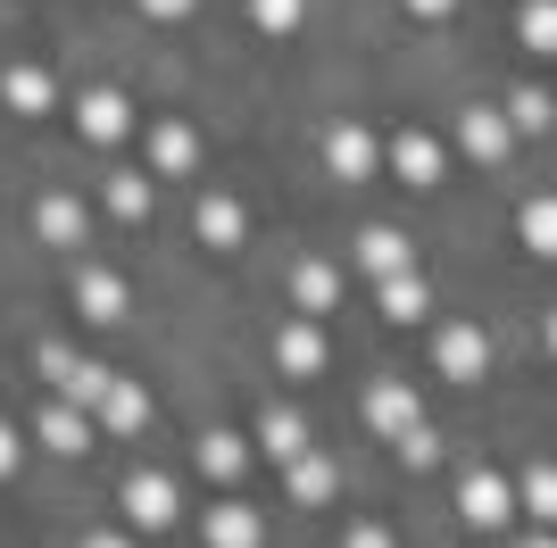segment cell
Masks as SVG:
<instances>
[{"label":"cell","mask_w":557,"mask_h":548,"mask_svg":"<svg viewBox=\"0 0 557 548\" xmlns=\"http://www.w3.org/2000/svg\"><path fill=\"white\" fill-rule=\"evenodd\" d=\"M433 365H442L449 383H483L491 374V333L483 324H442V333H433Z\"/></svg>","instance_id":"cell-1"},{"label":"cell","mask_w":557,"mask_h":548,"mask_svg":"<svg viewBox=\"0 0 557 548\" xmlns=\"http://www.w3.org/2000/svg\"><path fill=\"white\" fill-rule=\"evenodd\" d=\"M383 166H392L399 183L433 191V183H442V166H449V150H442L433 134H392V141H383Z\"/></svg>","instance_id":"cell-2"},{"label":"cell","mask_w":557,"mask_h":548,"mask_svg":"<svg viewBox=\"0 0 557 548\" xmlns=\"http://www.w3.org/2000/svg\"><path fill=\"white\" fill-rule=\"evenodd\" d=\"M275 365L292 374V383H317L333 365V349H325V333H317V316H300V324H283L275 333Z\"/></svg>","instance_id":"cell-3"},{"label":"cell","mask_w":557,"mask_h":548,"mask_svg":"<svg viewBox=\"0 0 557 548\" xmlns=\"http://www.w3.org/2000/svg\"><path fill=\"white\" fill-rule=\"evenodd\" d=\"M508 141H516L508 109H466V116H458V150H466L474 166H499V159H508Z\"/></svg>","instance_id":"cell-4"},{"label":"cell","mask_w":557,"mask_h":548,"mask_svg":"<svg viewBox=\"0 0 557 548\" xmlns=\"http://www.w3.org/2000/svg\"><path fill=\"white\" fill-rule=\"evenodd\" d=\"M325 166L342 183H367L374 166H383V141H374L367 125H333V134H325Z\"/></svg>","instance_id":"cell-5"},{"label":"cell","mask_w":557,"mask_h":548,"mask_svg":"<svg viewBox=\"0 0 557 548\" xmlns=\"http://www.w3.org/2000/svg\"><path fill=\"white\" fill-rule=\"evenodd\" d=\"M75 125H84L92 141H125V134H134V100H125L116 84H100V91L75 100Z\"/></svg>","instance_id":"cell-6"},{"label":"cell","mask_w":557,"mask_h":548,"mask_svg":"<svg viewBox=\"0 0 557 548\" xmlns=\"http://www.w3.org/2000/svg\"><path fill=\"white\" fill-rule=\"evenodd\" d=\"M125 515H134L141 532H166L175 515H184V499H175V482H166V474H134V482H125Z\"/></svg>","instance_id":"cell-7"},{"label":"cell","mask_w":557,"mask_h":548,"mask_svg":"<svg viewBox=\"0 0 557 548\" xmlns=\"http://www.w3.org/2000/svg\"><path fill=\"white\" fill-rule=\"evenodd\" d=\"M458 515H466V524H483V532H499L516 515V490L499 474H466L458 482Z\"/></svg>","instance_id":"cell-8"},{"label":"cell","mask_w":557,"mask_h":548,"mask_svg":"<svg viewBox=\"0 0 557 548\" xmlns=\"http://www.w3.org/2000/svg\"><path fill=\"white\" fill-rule=\"evenodd\" d=\"M42 374H50V383H59V390H67V399H84V408H92L100 390H109V365L75 358V349H59V341L42 349Z\"/></svg>","instance_id":"cell-9"},{"label":"cell","mask_w":557,"mask_h":548,"mask_svg":"<svg viewBox=\"0 0 557 548\" xmlns=\"http://www.w3.org/2000/svg\"><path fill=\"white\" fill-rule=\"evenodd\" d=\"M92 424H100V433H141V424H150V399H141V383H116V374H109V390L92 399Z\"/></svg>","instance_id":"cell-10"},{"label":"cell","mask_w":557,"mask_h":548,"mask_svg":"<svg viewBox=\"0 0 557 548\" xmlns=\"http://www.w3.org/2000/svg\"><path fill=\"white\" fill-rule=\"evenodd\" d=\"M209 548H267V515L242 507V499L209 507Z\"/></svg>","instance_id":"cell-11"},{"label":"cell","mask_w":557,"mask_h":548,"mask_svg":"<svg viewBox=\"0 0 557 548\" xmlns=\"http://www.w3.org/2000/svg\"><path fill=\"white\" fill-rule=\"evenodd\" d=\"M34 233H42L50 250H75V241H84V200H67V191H42V200H34Z\"/></svg>","instance_id":"cell-12"},{"label":"cell","mask_w":557,"mask_h":548,"mask_svg":"<svg viewBox=\"0 0 557 548\" xmlns=\"http://www.w3.org/2000/svg\"><path fill=\"white\" fill-rule=\"evenodd\" d=\"M191 225H200V241H209V250H242V241H250V216H242V200H225V191H209Z\"/></svg>","instance_id":"cell-13"},{"label":"cell","mask_w":557,"mask_h":548,"mask_svg":"<svg viewBox=\"0 0 557 548\" xmlns=\"http://www.w3.org/2000/svg\"><path fill=\"white\" fill-rule=\"evenodd\" d=\"M333 299H342V274H333L325 258H300V266H292V308H300V316H333Z\"/></svg>","instance_id":"cell-14"},{"label":"cell","mask_w":557,"mask_h":548,"mask_svg":"<svg viewBox=\"0 0 557 548\" xmlns=\"http://www.w3.org/2000/svg\"><path fill=\"white\" fill-rule=\"evenodd\" d=\"M367 424H374L383 440H399L408 424H424V415H417V390H408V383H374V390H367Z\"/></svg>","instance_id":"cell-15"},{"label":"cell","mask_w":557,"mask_h":548,"mask_svg":"<svg viewBox=\"0 0 557 548\" xmlns=\"http://www.w3.org/2000/svg\"><path fill=\"white\" fill-rule=\"evenodd\" d=\"M0 100H9L17 116H50V109H59V84H50L42 67H9V75H0Z\"/></svg>","instance_id":"cell-16"},{"label":"cell","mask_w":557,"mask_h":548,"mask_svg":"<svg viewBox=\"0 0 557 548\" xmlns=\"http://www.w3.org/2000/svg\"><path fill=\"white\" fill-rule=\"evenodd\" d=\"M358 266L383 283V274H408V266H417V250H408L392 225H367V233H358Z\"/></svg>","instance_id":"cell-17"},{"label":"cell","mask_w":557,"mask_h":548,"mask_svg":"<svg viewBox=\"0 0 557 548\" xmlns=\"http://www.w3.org/2000/svg\"><path fill=\"white\" fill-rule=\"evenodd\" d=\"M92 433H100V424H92L84 408H42V449L84 457V449H92Z\"/></svg>","instance_id":"cell-18"},{"label":"cell","mask_w":557,"mask_h":548,"mask_svg":"<svg viewBox=\"0 0 557 548\" xmlns=\"http://www.w3.org/2000/svg\"><path fill=\"white\" fill-rule=\"evenodd\" d=\"M516 233H524V250L557 258V191H533V200L516 208Z\"/></svg>","instance_id":"cell-19"},{"label":"cell","mask_w":557,"mask_h":548,"mask_svg":"<svg viewBox=\"0 0 557 548\" xmlns=\"http://www.w3.org/2000/svg\"><path fill=\"white\" fill-rule=\"evenodd\" d=\"M75 308H84V316H92V324H116V316H125V283H116V274H84V283H75Z\"/></svg>","instance_id":"cell-20"},{"label":"cell","mask_w":557,"mask_h":548,"mask_svg":"<svg viewBox=\"0 0 557 548\" xmlns=\"http://www.w3.org/2000/svg\"><path fill=\"white\" fill-rule=\"evenodd\" d=\"M150 166H159V175H191V166H200L191 125H159V134H150Z\"/></svg>","instance_id":"cell-21"},{"label":"cell","mask_w":557,"mask_h":548,"mask_svg":"<svg viewBox=\"0 0 557 548\" xmlns=\"http://www.w3.org/2000/svg\"><path fill=\"white\" fill-rule=\"evenodd\" d=\"M424 308H433V299H424L417 266H408V274H383V316H392V324H424Z\"/></svg>","instance_id":"cell-22"},{"label":"cell","mask_w":557,"mask_h":548,"mask_svg":"<svg viewBox=\"0 0 557 548\" xmlns=\"http://www.w3.org/2000/svg\"><path fill=\"white\" fill-rule=\"evenodd\" d=\"M333 482H342V474H333V457H292V499H300V507H317V499H333Z\"/></svg>","instance_id":"cell-23"},{"label":"cell","mask_w":557,"mask_h":548,"mask_svg":"<svg viewBox=\"0 0 557 548\" xmlns=\"http://www.w3.org/2000/svg\"><path fill=\"white\" fill-rule=\"evenodd\" d=\"M242 465H250V440H242V433H209V440H200V474L233 482Z\"/></svg>","instance_id":"cell-24"},{"label":"cell","mask_w":557,"mask_h":548,"mask_svg":"<svg viewBox=\"0 0 557 548\" xmlns=\"http://www.w3.org/2000/svg\"><path fill=\"white\" fill-rule=\"evenodd\" d=\"M516 499L533 507L541 524H557V465H524V474H516Z\"/></svg>","instance_id":"cell-25"},{"label":"cell","mask_w":557,"mask_h":548,"mask_svg":"<svg viewBox=\"0 0 557 548\" xmlns=\"http://www.w3.org/2000/svg\"><path fill=\"white\" fill-rule=\"evenodd\" d=\"M308 17V0H250V25L267 34V42H283V34H300Z\"/></svg>","instance_id":"cell-26"},{"label":"cell","mask_w":557,"mask_h":548,"mask_svg":"<svg viewBox=\"0 0 557 548\" xmlns=\"http://www.w3.org/2000/svg\"><path fill=\"white\" fill-rule=\"evenodd\" d=\"M258 449H267V457H283V465H292V457L308 449V424H300V415H267V424H258Z\"/></svg>","instance_id":"cell-27"},{"label":"cell","mask_w":557,"mask_h":548,"mask_svg":"<svg viewBox=\"0 0 557 548\" xmlns=\"http://www.w3.org/2000/svg\"><path fill=\"white\" fill-rule=\"evenodd\" d=\"M109 216L141 225V216H150V175H109Z\"/></svg>","instance_id":"cell-28"},{"label":"cell","mask_w":557,"mask_h":548,"mask_svg":"<svg viewBox=\"0 0 557 548\" xmlns=\"http://www.w3.org/2000/svg\"><path fill=\"white\" fill-rule=\"evenodd\" d=\"M549 116H557V100H549V91H533V84H524V91H508V125H516V134H541Z\"/></svg>","instance_id":"cell-29"},{"label":"cell","mask_w":557,"mask_h":548,"mask_svg":"<svg viewBox=\"0 0 557 548\" xmlns=\"http://www.w3.org/2000/svg\"><path fill=\"white\" fill-rule=\"evenodd\" d=\"M516 34L533 50H557V0H524V9H516Z\"/></svg>","instance_id":"cell-30"},{"label":"cell","mask_w":557,"mask_h":548,"mask_svg":"<svg viewBox=\"0 0 557 548\" xmlns=\"http://www.w3.org/2000/svg\"><path fill=\"white\" fill-rule=\"evenodd\" d=\"M399 457H408V465H442V440L424 433V424H408V433H399Z\"/></svg>","instance_id":"cell-31"},{"label":"cell","mask_w":557,"mask_h":548,"mask_svg":"<svg viewBox=\"0 0 557 548\" xmlns=\"http://www.w3.org/2000/svg\"><path fill=\"white\" fill-rule=\"evenodd\" d=\"M349 548H399V540H392V532H374V524H358V532H349Z\"/></svg>","instance_id":"cell-32"},{"label":"cell","mask_w":557,"mask_h":548,"mask_svg":"<svg viewBox=\"0 0 557 548\" xmlns=\"http://www.w3.org/2000/svg\"><path fill=\"white\" fill-rule=\"evenodd\" d=\"M399 9H408V17H449L458 0H399Z\"/></svg>","instance_id":"cell-33"},{"label":"cell","mask_w":557,"mask_h":548,"mask_svg":"<svg viewBox=\"0 0 557 548\" xmlns=\"http://www.w3.org/2000/svg\"><path fill=\"white\" fill-rule=\"evenodd\" d=\"M134 9H141V17H184L191 0H134Z\"/></svg>","instance_id":"cell-34"},{"label":"cell","mask_w":557,"mask_h":548,"mask_svg":"<svg viewBox=\"0 0 557 548\" xmlns=\"http://www.w3.org/2000/svg\"><path fill=\"white\" fill-rule=\"evenodd\" d=\"M17 474V433H9V424H0V482Z\"/></svg>","instance_id":"cell-35"},{"label":"cell","mask_w":557,"mask_h":548,"mask_svg":"<svg viewBox=\"0 0 557 548\" xmlns=\"http://www.w3.org/2000/svg\"><path fill=\"white\" fill-rule=\"evenodd\" d=\"M84 548H134V540H125V532H92Z\"/></svg>","instance_id":"cell-36"},{"label":"cell","mask_w":557,"mask_h":548,"mask_svg":"<svg viewBox=\"0 0 557 548\" xmlns=\"http://www.w3.org/2000/svg\"><path fill=\"white\" fill-rule=\"evenodd\" d=\"M524 548H557V540H524Z\"/></svg>","instance_id":"cell-37"},{"label":"cell","mask_w":557,"mask_h":548,"mask_svg":"<svg viewBox=\"0 0 557 548\" xmlns=\"http://www.w3.org/2000/svg\"><path fill=\"white\" fill-rule=\"evenodd\" d=\"M549 349H557V316H549Z\"/></svg>","instance_id":"cell-38"}]
</instances>
